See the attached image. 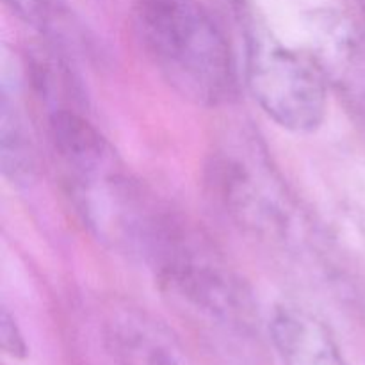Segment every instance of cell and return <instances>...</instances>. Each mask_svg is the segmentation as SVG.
I'll return each instance as SVG.
<instances>
[{
	"label": "cell",
	"mask_w": 365,
	"mask_h": 365,
	"mask_svg": "<svg viewBox=\"0 0 365 365\" xmlns=\"http://www.w3.org/2000/svg\"><path fill=\"white\" fill-rule=\"evenodd\" d=\"M135 32L152 66L182 98L220 107L237 93L223 27L200 0H135Z\"/></svg>",
	"instance_id": "1"
},
{
	"label": "cell",
	"mask_w": 365,
	"mask_h": 365,
	"mask_svg": "<svg viewBox=\"0 0 365 365\" xmlns=\"http://www.w3.org/2000/svg\"><path fill=\"white\" fill-rule=\"evenodd\" d=\"M139 259L153 271L160 291L196 321L239 337L253 334L257 307L248 285L170 209L153 227Z\"/></svg>",
	"instance_id": "2"
},
{
	"label": "cell",
	"mask_w": 365,
	"mask_h": 365,
	"mask_svg": "<svg viewBox=\"0 0 365 365\" xmlns=\"http://www.w3.org/2000/svg\"><path fill=\"white\" fill-rule=\"evenodd\" d=\"M205 184L217 209L241 232L274 248L307 245V220L259 138L221 139L205 164Z\"/></svg>",
	"instance_id": "3"
},
{
	"label": "cell",
	"mask_w": 365,
	"mask_h": 365,
	"mask_svg": "<svg viewBox=\"0 0 365 365\" xmlns=\"http://www.w3.org/2000/svg\"><path fill=\"white\" fill-rule=\"evenodd\" d=\"M246 88L257 106L284 130L310 134L328 109L327 81L310 56L284 45L246 0H234Z\"/></svg>",
	"instance_id": "4"
},
{
	"label": "cell",
	"mask_w": 365,
	"mask_h": 365,
	"mask_svg": "<svg viewBox=\"0 0 365 365\" xmlns=\"http://www.w3.org/2000/svg\"><path fill=\"white\" fill-rule=\"evenodd\" d=\"M312 61L327 84L334 86L348 106L365 116V36L334 11L314 14L310 24Z\"/></svg>",
	"instance_id": "5"
},
{
	"label": "cell",
	"mask_w": 365,
	"mask_h": 365,
	"mask_svg": "<svg viewBox=\"0 0 365 365\" xmlns=\"http://www.w3.org/2000/svg\"><path fill=\"white\" fill-rule=\"evenodd\" d=\"M114 365H191L173 331L134 307H114L103 324Z\"/></svg>",
	"instance_id": "6"
},
{
	"label": "cell",
	"mask_w": 365,
	"mask_h": 365,
	"mask_svg": "<svg viewBox=\"0 0 365 365\" xmlns=\"http://www.w3.org/2000/svg\"><path fill=\"white\" fill-rule=\"evenodd\" d=\"M269 335L284 365H351L327 324L299 307H277Z\"/></svg>",
	"instance_id": "7"
},
{
	"label": "cell",
	"mask_w": 365,
	"mask_h": 365,
	"mask_svg": "<svg viewBox=\"0 0 365 365\" xmlns=\"http://www.w3.org/2000/svg\"><path fill=\"white\" fill-rule=\"evenodd\" d=\"M4 4L52 48L71 52L89 46L88 31L66 0H4Z\"/></svg>",
	"instance_id": "8"
},
{
	"label": "cell",
	"mask_w": 365,
	"mask_h": 365,
	"mask_svg": "<svg viewBox=\"0 0 365 365\" xmlns=\"http://www.w3.org/2000/svg\"><path fill=\"white\" fill-rule=\"evenodd\" d=\"M0 152L2 170L9 180L27 182L36 170V155L29 134L27 121L21 114L16 98H11L4 89L2 116H0Z\"/></svg>",
	"instance_id": "9"
},
{
	"label": "cell",
	"mask_w": 365,
	"mask_h": 365,
	"mask_svg": "<svg viewBox=\"0 0 365 365\" xmlns=\"http://www.w3.org/2000/svg\"><path fill=\"white\" fill-rule=\"evenodd\" d=\"M0 341L7 355L14 359L27 356V342H25L24 334L7 309H2V317H0Z\"/></svg>",
	"instance_id": "10"
},
{
	"label": "cell",
	"mask_w": 365,
	"mask_h": 365,
	"mask_svg": "<svg viewBox=\"0 0 365 365\" xmlns=\"http://www.w3.org/2000/svg\"><path fill=\"white\" fill-rule=\"evenodd\" d=\"M356 6H359L360 13H362V18L365 21V0H356Z\"/></svg>",
	"instance_id": "11"
}]
</instances>
